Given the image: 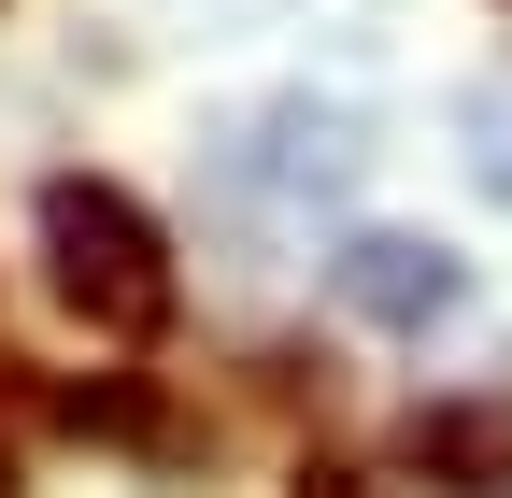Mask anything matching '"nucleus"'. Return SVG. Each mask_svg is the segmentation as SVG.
Instances as JSON below:
<instances>
[{"mask_svg": "<svg viewBox=\"0 0 512 498\" xmlns=\"http://www.w3.org/2000/svg\"><path fill=\"white\" fill-rule=\"evenodd\" d=\"M43 285H57V314L100 328V342H157L171 299H185L157 214L128 200V185H100V171H57L43 185Z\"/></svg>", "mask_w": 512, "mask_h": 498, "instance_id": "nucleus-1", "label": "nucleus"}, {"mask_svg": "<svg viewBox=\"0 0 512 498\" xmlns=\"http://www.w3.org/2000/svg\"><path fill=\"white\" fill-rule=\"evenodd\" d=\"M328 285H342V314H356V328H399V342H427V328H456V314H470L456 242H427V228H356L342 257H328Z\"/></svg>", "mask_w": 512, "mask_h": 498, "instance_id": "nucleus-2", "label": "nucleus"}, {"mask_svg": "<svg viewBox=\"0 0 512 498\" xmlns=\"http://www.w3.org/2000/svg\"><path fill=\"white\" fill-rule=\"evenodd\" d=\"M399 470L427 484H512V399H441L399 427Z\"/></svg>", "mask_w": 512, "mask_h": 498, "instance_id": "nucleus-3", "label": "nucleus"}, {"mask_svg": "<svg viewBox=\"0 0 512 498\" xmlns=\"http://www.w3.org/2000/svg\"><path fill=\"white\" fill-rule=\"evenodd\" d=\"M356 114H313V100H285L271 114V157H256V185H271V200H342L356 185Z\"/></svg>", "mask_w": 512, "mask_h": 498, "instance_id": "nucleus-4", "label": "nucleus"}, {"mask_svg": "<svg viewBox=\"0 0 512 498\" xmlns=\"http://www.w3.org/2000/svg\"><path fill=\"white\" fill-rule=\"evenodd\" d=\"M456 157H470V185L512 214V72H484L470 100H456Z\"/></svg>", "mask_w": 512, "mask_h": 498, "instance_id": "nucleus-5", "label": "nucleus"}]
</instances>
